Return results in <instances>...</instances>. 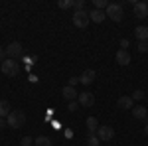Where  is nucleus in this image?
I'll use <instances>...</instances> for the list:
<instances>
[{"mask_svg": "<svg viewBox=\"0 0 148 146\" xmlns=\"http://www.w3.org/2000/svg\"><path fill=\"white\" fill-rule=\"evenodd\" d=\"M0 69H2V73H4V75H10V77H16V75L20 73V63H18L16 59H10V57H6V59L2 61V65H0Z\"/></svg>", "mask_w": 148, "mask_h": 146, "instance_id": "1", "label": "nucleus"}, {"mask_svg": "<svg viewBox=\"0 0 148 146\" xmlns=\"http://www.w3.org/2000/svg\"><path fill=\"white\" fill-rule=\"evenodd\" d=\"M107 18H111L113 22H121L123 20V16H125V12H123V4H114V2H109V6H107Z\"/></svg>", "mask_w": 148, "mask_h": 146, "instance_id": "2", "label": "nucleus"}, {"mask_svg": "<svg viewBox=\"0 0 148 146\" xmlns=\"http://www.w3.org/2000/svg\"><path fill=\"white\" fill-rule=\"evenodd\" d=\"M6 123H8L10 128H20V126H24V123H26V114H24L22 111H12L10 114H8V119H6Z\"/></svg>", "mask_w": 148, "mask_h": 146, "instance_id": "3", "label": "nucleus"}, {"mask_svg": "<svg viewBox=\"0 0 148 146\" xmlns=\"http://www.w3.org/2000/svg\"><path fill=\"white\" fill-rule=\"evenodd\" d=\"M89 12L87 10H77L73 12V24L77 26V28H87L89 26Z\"/></svg>", "mask_w": 148, "mask_h": 146, "instance_id": "4", "label": "nucleus"}, {"mask_svg": "<svg viewBox=\"0 0 148 146\" xmlns=\"http://www.w3.org/2000/svg\"><path fill=\"white\" fill-rule=\"evenodd\" d=\"M24 53V47L20 42H12V44L6 45V56L10 57V59H16V57H20Z\"/></svg>", "mask_w": 148, "mask_h": 146, "instance_id": "5", "label": "nucleus"}, {"mask_svg": "<svg viewBox=\"0 0 148 146\" xmlns=\"http://www.w3.org/2000/svg\"><path fill=\"white\" fill-rule=\"evenodd\" d=\"M132 10H134V16L136 18H148V2H134L132 4Z\"/></svg>", "mask_w": 148, "mask_h": 146, "instance_id": "6", "label": "nucleus"}, {"mask_svg": "<svg viewBox=\"0 0 148 146\" xmlns=\"http://www.w3.org/2000/svg\"><path fill=\"white\" fill-rule=\"evenodd\" d=\"M97 136H99V140H101V142H109V140H111V138L114 136L113 126H99V130H97Z\"/></svg>", "mask_w": 148, "mask_h": 146, "instance_id": "7", "label": "nucleus"}, {"mask_svg": "<svg viewBox=\"0 0 148 146\" xmlns=\"http://www.w3.org/2000/svg\"><path fill=\"white\" fill-rule=\"evenodd\" d=\"M77 103H79L81 107H93L95 105V95L83 91V93H79V97H77Z\"/></svg>", "mask_w": 148, "mask_h": 146, "instance_id": "8", "label": "nucleus"}, {"mask_svg": "<svg viewBox=\"0 0 148 146\" xmlns=\"http://www.w3.org/2000/svg\"><path fill=\"white\" fill-rule=\"evenodd\" d=\"M116 107H119V109H123V111H132V107H134V101H132V97L125 95V97H121V99L116 101Z\"/></svg>", "mask_w": 148, "mask_h": 146, "instance_id": "9", "label": "nucleus"}, {"mask_svg": "<svg viewBox=\"0 0 148 146\" xmlns=\"http://www.w3.org/2000/svg\"><path fill=\"white\" fill-rule=\"evenodd\" d=\"M95 77H97V73H95L93 69H85V71L81 73V77H79V83H83V85H91L93 81H95Z\"/></svg>", "mask_w": 148, "mask_h": 146, "instance_id": "10", "label": "nucleus"}, {"mask_svg": "<svg viewBox=\"0 0 148 146\" xmlns=\"http://www.w3.org/2000/svg\"><path fill=\"white\" fill-rule=\"evenodd\" d=\"M61 95H63V99H67V101H77V97H79V93L75 91V87H71V85H65L63 91H61Z\"/></svg>", "mask_w": 148, "mask_h": 146, "instance_id": "11", "label": "nucleus"}, {"mask_svg": "<svg viewBox=\"0 0 148 146\" xmlns=\"http://www.w3.org/2000/svg\"><path fill=\"white\" fill-rule=\"evenodd\" d=\"M116 63H119V65H128V63H130V53H128V49H119V51H116Z\"/></svg>", "mask_w": 148, "mask_h": 146, "instance_id": "12", "label": "nucleus"}, {"mask_svg": "<svg viewBox=\"0 0 148 146\" xmlns=\"http://www.w3.org/2000/svg\"><path fill=\"white\" fill-rule=\"evenodd\" d=\"M132 117L138 119V121H142V119H146V117H148V109H146V107H142V105H136V107H132Z\"/></svg>", "mask_w": 148, "mask_h": 146, "instance_id": "13", "label": "nucleus"}, {"mask_svg": "<svg viewBox=\"0 0 148 146\" xmlns=\"http://www.w3.org/2000/svg\"><path fill=\"white\" fill-rule=\"evenodd\" d=\"M134 36L138 38V42H148V26H136Z\"/></svg>", "mask_w": 148, "mask_h": 146, "instance_id": "14", "label": "nucleus"}, {"mask_svg": "<svg viewBox=\"0 0 148 146\" xmlns=\"http://www.w3.org/2000/svg\"><path fill=\"white\" fill-rule=\"evenodd\" d=\"M105 18H107V14H105L103 10H91V12H89V20H91V22L101 24Z\"/></svg>", "mask_w": 148, "mask_h": 146, "instance_id": "15", "label": "nucleus"}, {"mask_svg": "<svg viewBox=\"0 0 148 146\" xmlns=\"http://www.w3.org/2000/svg\"><path fill=\"white\" fill-rule=\"evenodd\" d=\"M99 121L95 119V117H89L87 119V130H89V134H97V130H99Z\"/></svg>", "mask_w": 148, "mask_h": 146, "instance_id": "16", "label": "nucleus"}, {"mask_svg": "<svg viewBox=\"0 0 148 146\" xmlns=\"http://www.w3.org/2000/svg\"><path fill=\"white\" fill-rule=\"evenodd\" d=\"M10 103L8 101H0V119H8V114H10Z\"/></svg>", "mask_w": 148, "mask_h": 146, "instance_id": "17", "label": "nucleus"}, {"mask_svg": "<svg viewBox=\"0 0 148 146\" xmlns=\"http://www.w3.org/2000/svg\"><path fill=\"white\" fill-rule=\"evenodd\" d=\"M85 146H101V140L97 134H89L85 138Z\"/></svg>", "mask_w": 148, "mask_h": 146, "instance_id": "18", "label": "nucleus"}, {"mask_svg": "<svg viewBox=\"0 0 148 146\" xmlns=\"http://www.w3.org/2000/svg\"><path fill=\"white\" fill-rule=\"evenodd\" d=\"M36 146H51V138H47V136H38L34 140Z\"/></svg>", "mask_w": 148, "mask_h": 146, "instance_id": "19", "label": "nucleus"}, {"mask_svg": "<svg viewBox=\"0 0 148 146\" xmlns=\"http://www.w3.org/2000/svg\"><path fill=\"white\" fill-rule=\"evenodd\" d=\"M73 2H75V0H59L57 6L63 8V10H67V8H73Z\"/></svg>", "mask_w": 148, "mask_h": 146, "instance_id": "20", "label": "nucleus"}, {"mask_svg": "<svg viewBox=\"0 0 148 146\" xmlns=\"http://www.w3.org/2000/svg\"><path fill=\"white\" fill-rule=\"evenodd\" d=\"M107 6H109V2L107 0H95V10H107Z\"/></svg>", "mask_w": 148, "mask_h": 146, "instance_id": "21", "label": "nucleus"}, {"mask_svg": "<svg viewBox=\"0 0 148 146\" xmlns=\"http://www.w3.org/2000/svg\"><path fill=\"white\" fill-rule=\"evenodd\" d=\"M130 97H132V101H142V99H144V93H142L140 89H136L132 95H130Z\"/></svg>", "mask_w": 148, "mask_h": 146, "instance_id": "22", "label": "nucleus"}, {"mask_svg": "<svg viewBox=\"0 0 148 146\" xmlns=\"http://www.w3.org/2000/svg\"><path fill=\"white\" fill-rule=\"evenodd\" d=\"M77 109H79V103H77V101H69V105H67V111L69 112H75Z\"/></svg>", "mask_w": 148, "mask_h": 146, "instance_id": "23", "label": "nucleus"}, {"mask_svg": "<svg viewBox=\"0 0 148 146\" xmlns=\"http://www.w3.org/2000/svg\"><path fill=\"white\" fill-rule=\"evenodd\" d=\"M73 8H75V12L85 10V2H83V0H75V2H73Z\"/></svg>", "mask_w": 148, "mask_h": 146, "instance_id": "24", "label": "nucleus"}, {"mask_svg": "<svg viewBox=\"0 0 148 146\" xmlns=\"http://www.w3.org/2000/svg\"><path fill=\"white\" fill-rule=\"evenodd\" d=\"M138 51H140V53H144V51H148V42H138Z\"/></svg>", "mask_w": 148, "mask_h": 146, "instance_id": "25", "label": "nucleus"}, {"mask_svg": "<svg viewBox=\"0 0 148 146\" xmlns=\"http://www.w3.org/2000/svg\"><path fill=\"white\" fill-rule=\"evenodd\" d=\"M32 144H34V140H32L30 136H24L22 138V146H32Z\"/></svg>", "mask_w": 148, "mask_h": 146, "instance_id": "26", "label": "nucleus"}, {"mask_svg": "<svg viewBox=\"0 0 148 146\" xmlns=\"http://www.w3.org/2000/svg\"><path fill=\"white\" fill-rule=\"evenodd\" d=\"M4 59H6V47L0 45V61H4Z\"/></svg>", "mask_w": 148, "mask_h": 146, "instance_id": "27", "label": "nucleus"}, {"mask_svg": "<svg viewBox=\"0 0 148 146\" xmlns=\"http://www.w3.org/2000/svg\"><path fill=\"white\" fill-rule=\"evenodd\" d=\"M77 83H79V77H71L69 79V85H71V87H75Z\"/></svg>", "mask_w": 148, "mask_h": 146, "instance_id": "28", "label": "nucleus"}, {"mask_svg": "<svg viewBox=\"0 0 148 146\" xmlns=\"http://www.w3.org/2000/svg\"><path fill=\"white\" fill-rule=\"evenodd\" d=\"M128 47V40H121V49H126Z\"/></svg>", "mask_w": 148, "mask_h": 146, "instance_id": "29", "label": "nucleus"}, {"mask_svg": "<svg viewBox=\"0 0 148 146\" xmlns=\"http://www.w3.org/2000/svg\"><path fill=\"white\" fill-rule=\"evenodd\" d=\"M6 124H8V123H6V119H0V130H2V128H4Z\"/></svg>", "mask_w": 148, "mask_h": 146, "instance_id": "30", "label": "nucleus"}, {"mask_svg": "<svg viewBox=\"0 0 148 146\" xmlns=\"http://www.w3.org/2000/svg\"><path fill=\"white\" fill-rule=\"evenodd\" d=\"M144 134L148 136V124H146V126H144Z\"/></svg>", "mask_w": 148, "mask_h": 146, "instance_id": "31", "label": "nucleus"}, {"mask_svg": "<svg viewBox=\"0 0 148 146\" xmlns=\"http://www.w3.org/2000/svg\"><path fill=\"white\" fill-rule=\"evenodd\" d=\"M146 119H148V117H146Z\"/></svg>", "mask_w": 148, "mask_h": 146, "instance_id": "32", "label": "nucleus"}]
</instances>
